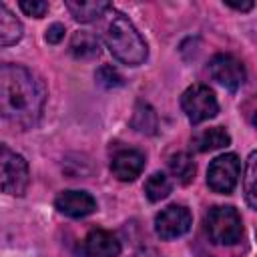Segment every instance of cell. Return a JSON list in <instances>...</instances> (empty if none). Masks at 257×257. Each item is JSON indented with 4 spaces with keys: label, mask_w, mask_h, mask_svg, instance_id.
I'll return each mask as SVG.
<instances>
[{
    "label": "cell",
    "mask_w": 257,
    "mask_h": 257,
    "mask_svg": "<svg viewBox=\"0 0 257 257\" xmlns=\"http://www.w3.org/2000/svg\"><path fill=\"white\" fill-rule=\"evenodd\" d=\"M42 80L20 64H0V116L20 126L34 124L44 110Z\"/></svg>",
    "instance_id": "1"
},
{
    "label": "cell",
    "mask_w": 257,
    "mask_h": 257,
    "mask_svg": "<svg viewBox=\"0 0 257 257\" xmlns=\"http://www.w3.org/2000/svg\"><path fill=\"white\" fill-rule=\"evenodd\" d=\"M104 40L112 56L128 66H139L147 60V42L122 12L112 10V16L106 24Z\"/></svg>",
    "instance_id": "2"
},
{
    "label": "cell",
    "mask_w": 257,
    "mask_h": 257,
    "mask_svg": "<svg viewBox=\"0 0 257 257\" xmlns=\"http://www.w3.org/2000/svg\"><path fill=\"white\" fill-rule=\"evenodd\" d=\"M205 229L213 243L219 245H235L243 237V223L241 215L233 207L217 205L209 209L205 217Z\"/></svg>",
    "instance_id": "3"
},
{
    "label": "cell",
    "mask_w": 257,
    "mask_h": 257,
    "mask_svg": "<svg viewBox=\"0 0 257 257\" xmlns=\"http://www.w3.org/2000/svg\"><path fill=\"white\" fill-rule=\"evenodd\" d=\"M30 181L28 163L22 155L0 145V193L8 195H24Z\"/></svg>",
    "instance_id": "4"
},
{
    "label": "cell",
    "mask_w": 257,
    "mask_h": 257,
    "mask_svg": "<svg viewBox=\"0 0 257 257\" xmlns=\"http://www.w3.org/2000/svg\"><path fill=\"white\" fill-rule=\"evenodd\" d=\"M181 108L187 114L189 122L199 124L205 122L219 112V102L215 92L205 84H193L189 86L181 96Z\"/></svg>",
    "instance_id": "5"
},
{
    "label": "cell",
    "mask_w": 257,
    "mask_h": 257,
    "mask_svg": "<svg viewBox=\"0 0 257 257\" xmlns=\"http://www.w3.org/2000/svg\"><path fill=\"white\" fill-rule=\"evenodd\" d=\"M239 173H241V161L235 153L219 155L217 159L211 161L207 169V185L215 193L227 195L237 187Z\"/></svg>",
    "instance_id": "6"
},
{
    "label": "cell",
    "mask_w": 257,
    "mask_h": 257,
    "mask_svg": "<svg viewBox=\"0 0 257 257\" xmlns=\"http://www.w3.org/2000/svg\"><path fill=\"white\" fill-rule=\"evenodd\" d=\"M191 225H193L191 211L183 205H169L155 219V231L165 241L183 237L191 229Z\"/></svg>",
    "instance_id": "7"
},
{
    "label": "cell",
    "mask_w": 257,
    "mask_h": 257,
    "mask_svg": "<svg viewBox=\"0 0 257 257\" xmlns=\"http://www.w3.org/2000/svg\"><path fill=\"white\" fill-rule=\"evenodd\" d=\"M209 74L229 90H239L247 76L243 62L233 54H215L209 60Z\"/></svg>",
    "instance_id": "8"
},
{
    "label": "cell",
    "mask_w": 257,
    "mask_h": 257,
    "mask_svg": "<svg viewBox=\"0 0 257 257\" xmlns=\"http://www.w3.org/2000/svg\"><path fill=\"white\" fill-rule=\"evenodd\" d=\"M54 205L62 215H68L74 219L86 217V215L96 211L94 197L86 191H76V189H68V191L58 193V197L54 199Z\"/></svg>",
    "instance_id": "9"
},
{
    "label": "cell",
    "mask_w": 257,
    "mask_h": 257,
    "mask_svg": "<svg viewBox=\"0 0 257 257\" xmlns=\"http://www.w3.org/2000/svg\"><path fill=\"white\" fill-rule=\"evenodd\" d=\"M145 169V155L137 149H122L112 155L110 171L118 181H135Z\"/></svg>",
    "instance_id": "10"
},
{
    "label": "cell",
    "mask_w": 257,
    "mask_h": 257,
    "mask_svg": "<svg viewBox=\"0 0 257 257\" xmlns=\"http://www.w3.org/2000/svg\"><path fill=\"white\" fill-rule=\"evenodd\" d=\"M84 253L88 257H116L120 253V241L102 229H92L84 239Z\"/></svg>",
    "instance_id": "11"
},
{
    "label": "cell",
    "mask_w": 257,
    "mask_h": 257,
    "mask_svg": "<svg viewBox=\"0 0 257 257\" xmlns=\"http://www.w3.org/2000/svg\"><path fill=\"white\" fill-rule=\"evenodd\" d=\"M68 50L78 60H92V58L100 56V40L94 32L78 30L72 34V38L68 42Z\"/></svg>",
    "instance_id": "12"
},
{
    "label": "cell",
    "mask_w": 257,
    "mask_h": 257,
    "mask_svg": "<svg viewBox=\"0 0 257 257\" xmlns=\"http://www.w3.org/2000/svg\"><path fill=\"white\" fill-rule=\"evenodd\" d=\"M66 8L78 22H94L112 6L104 0H68Z\"/></svg>",
    "instance_id": "13"
},
{
    "label": "cell",
    "mask_w": 257,
    "mask_h": 257,
    "mask_svg": "<svg viewBox=\"0 0 257 257\" xmlns=\"http://www.w3.org/2000/svg\"><path fill=\"white\" fill-rule=\"evenodd\" d=\"M231 143V137L229 133L223 128V126H213V128H207L203 133H199L193 141H191V147L197 151V153H209V151H217V149H223Z\"/></svg>",
    "instance_id": "14"
},
{
    "label": "cell",
    "mask_w": 257,
    "mask_h": 257,
    "mask_svg": "<svg viewBox=\"0 0 257 257\" xmlns=\"http://www.w3.org/2000/svg\"><path fill=\"white\" fill-rule=\"evenodd\" d=\"M22 38V22L8 10L6 4H0V46H12Z\"/></svg>",
    "instance_id": "15"
},
{
    "label": "cell",
    "mask_w": 257,
    "mask_h": 257,
    "mask_svg": "<svg viewBox=\"0 0 257 257\" xmlns=\"http://www.w3.org/2000/svg\"><path fill=\"white\" fill-rule=\"evenodd\" d=\"M131 126L143 135H155L157 126H159V118L157 112L147 104V102H137L135 106V114L131 118Z\"/></svg>",
    "instance_id": "16"
},
{
    "label": "cell",
    "mask_w": 257,
    "mask_h": 257,
    "mask_svg": "<svg viewBox=\"0 0 257 257\" xmlns=\"http://www.w3.org/2000/svg\"><path fill=\"white\" fill-rule=\"evenodd\" d=\"M169 169H171L173 177H175L179 183H183V185H189V183L193 181V177H195V171H197L195 161H193L187 153H177V155H173V157L169 159Z\"/></svg>",
    "instance_id": "17"
},
{
    "label": "cell",
    "mask_w": 257,
    "mask_h": 257,
    "mask_svg": "<svg viewBox=\"0 0 257 257\" xmlns=\"http://www.w3.org/2000/svg\"><path fill=\"white\" fill-rule=\"evenodd\" d=\"M171 191H173V181L165 173H153L145 183V195L153 203L167 199Z\"/></svg>",
    "instance_id": "18"
},
{
    "label": "cell",
    "mask_w": 257,
    "mask_h": 257,
    "mask_svg": "<svg viewBox=\"0 0 257 257\" xmlns=\"http://www.w3.org/2000/svg\"><path fill=\"white\" fill-rule=\"evenodd\" d=\"M243 191L245 201L251 209L257 207V153L253 151L245 165V177H243Z\"/></svg>",
    "instance_id": "19"
},
{
    "label": "cell",
    "mask_w": 257,
    "mask_h": 257,
    "mask_svg": "<svg viewBox=\"0 0 257 257\" xmlns=\"http://www.w3.org/2000/svg\"><path fill=\"white\" fill-rule=\"evenodd\" d=\"M94 78H96V82H98L100 86H104V88H116V86H122V84H124L120 72H118L114 66H110V64H102V66L96 70Z\"/></svg>",
    "instance_id": "20"
},
{
    "label": "cell",
    "mask_w": 257,
    "mask_h": 257,
    "mask_svg": "<svg viewBox=\"0 0 257 257\" xmlns=\"http://www.w3.org/2000/svg\"><path fill=\"white\" fill-rule=\"evenodd\" d=\"M18 6L26 16H34V18H42L48 12V4L42 0H22L18 2Z\"/></svg>",
    "instance_id": "21"
},
{
    "label": "cell",
    "mask_w": 257,
    "mask_h": 257,
    "mask_svg": "<svg viewBox=\"0 0 257 257\" xmlns=\"http://www.w3.org/2000/svg\"><path fill=\"white\" fill-rule=\"evenodd\" d=\"M44 38H46V42H50V44H58L62 38H64V26L62 24H50L48 28H46V34H44Z\"/></svg>",
    "instance_id": "22"
},
{
    "label": "cell",
    "mask_w": 257,
    "mask_h": 257,
    "mask_svg": "<svg viewBox=\"0 0 257 257\" xmlns=\"http://www.w3.org/2000/svg\"><path fill=\"white\" fill-rule=\"evenodd\" d=\"M231 8H235V10H241V12H247V10H251L253 8V2H245V4H231V2H227Z\"/></svg>",
    "instance_id": "23"
}]
</instances>
